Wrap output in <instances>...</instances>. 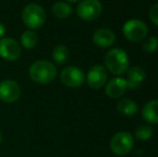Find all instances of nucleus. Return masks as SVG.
Wrapping results in <instances>:
<instances>
[{"instance_id": "obj_7", "label": "nucleus", "mask_w": 158, "mask_h": 157, "mask_svg": "<svg viewBox=\"0 0 158 157\" xmlns=\"http://www.w3.org/2000/svg\"><path fill=\"white\" fill-rule=\"evenodd\" d=\"M60 81L67 87L77 88L83 85V83L85 82V74L80 68L70 66L61 70Z\"/></svg>"}, {"instance_id": "obj_13", "label": "nucleus", "mask_w": 158, "mask_h": 157, "mask_svg": "<svg viewBox=\"0 0 158 157\" xmlns=\"http://www.w3.org/2000/svg\"><path fill=\"white\" fill-rule=\"evenodd\" d=\"M145 71L139 66H135V67L130 68L127 70V88L130 89H135L140 86V84L145 80Z\"/></svg>"}, {"instance_id": "obj_4", "label": "nucleus", "mask_w": 158, "mask_h": 157, "mask_svg": "<svg viewBox=\"0 0 158 157\" xmlns=\"http://www.w3.org/2000/svg\"><path fill=\"white\" fill-rule=\"evenodd\" d=\"M133 137L127 131H119L112 137L110 141V149L115 155L125 156L133 147Z\"/></svg>"}, {"instance_id": "obj_24", "label": "nucleus", "mask_w": 158, "mask_h": 157, "mask_svg": "<svg viewBox=\"0 0 158 157\" xmlns=\"http://www.w3.org/2000/svg\"><path fill=\"white\" fill-rule=\"evenodd\" d=\"M2 140H3V134H2L1 130H0V143L2 142Z\"/></svg>"}, {"instance_id": "obj_23", "label": "nucleus", "mask_w": 158, "mask_h": 157, "mask_svg": "<svg viewBox=\"0 0 158 157\" xmlns=\"http://www.w3.org/2000/svg\"><path fill=\"white\" fill-rule=\"evenodd\" d=\"M66 2H68V3H74V2H77L80 1V0H64Z\"/></svg>"}, {"instance_id": "obj_19", "label": "nucleus", "mask_w": 158, "mask_h": 157, "mask_svg": "<svg viewBox=\"0 0 158 157\" xmlns=\"http://www.w3.org/2000/svg\"><path fill=\"white\" fill-rule=\"evenodd\" d=\"M153 128L148 125H141L135 129V137L140 141H146L153 136Z\"/></svg>"}, {"instance_id": "obj_11", "label": "nucleus", "mask_w": 158, "mask_h": 157, "mask_svg": "<svg viewBox=\"0 0 158 157\" xmlns=\"http://www.w3.org/2000/svg\"><path fill=\"white\" fill-rule=\"evenodd\" d=\"M127 89V82L124 78H113L106 84V94L112 99L121 98Z\"/></svg>"}, {"instance_id": "obj_1", "label": "nucleus", "mask_w": 158, "mask_h": 157, "mask_svg": "<svg viewBox=\"0 0 158 157\" xmlns=\"http://www.w3.org/2000/svg\"><path fill=\"white\" fill-rule=\"evenodd\" d=\"M28 74L33 82L41 85H45L56 79L57 69L52 61L40 59L31 64L28 70Z\"/></svg>"}, {"instance_id": "obj_5", "label": "nucleus", "mask_w": 158, "mask_h": 157, "mask_svg": "<svg viewBox=\"0 0 158 157\" xmlns=\"http://www.w3.org/2000/svg\"><path fill=\"white\" fill-rule=\"evenodd\" d=\"M148 26L140 19H129L123 26L124 37L130 42L143 41L148 36Z\"/></svg>"}, {"instance_id": "obj_18", "label": "nucleus", "mask_w": 158, "mask_h": 157, "mask_svg": "<svg viewBox=\"0 0 158 157\" xmlns=\"http://www.w3.org/2000/svg\"><path fill=\"white\" fill-rule=\"evenodd\" d=\"M38 35L33 30H26L21 36V44L26 50H31L38 44Z\"/></svg>"}, {"instance_id": "obj_2", "label": "nucleus", "mask_w": 158, "mask_h": 157, "mask_svg": "<svg viewBox=\"0 0 158 157\" xmlns=\"http://www.w3.org/2000/svg\"><path fill=\"white\" fill-rule=\"evenodd\" d=\"M104 68L114 76H122L129 69V57L122 48L110 50L104 56Z\"/></svg>"}, {"instance_id": "obj_17", "label": "nucleus", "mask_w": 158, "mask_h": 157, "mask_svg": "<svg viewBox=\"0 0 158 157\" xmlns=\"http://www.w3.org/2000/svg\"><path fill=\"white\" fill-rule=\"evenodd\" d=\"M52 57H53V60L57 65H64V64H66L69 59L68 48L63 45V44H59V45L55 46L52 52Z\"/></svg>"}, {"instance_id": "obj_9", "label": "nucleus", "mask_w": 158, "mask_h": 157, "mask_svg": "<svg viewBox=\"0 0 158 157\" xmlns=\"http://www.w3.org/2000/svg\"><path fill=\"white\" fill-rule=\"evenodd\" d=\"M21 96V87L14 80L6 79L0 82V100L6 103H13Z\"/></svg>"}, {"instance_id": "obj_20", "label": "nucleus", "mask_w": 158, "mask_h": 157, "mask_svg": "<svg viewBox=\"0 0 158 157\" xmlns=\"http://www.w3.org/2000/svg\"><path fill=\"white\" fill-rule=\"evenodd\" d=\"M143 48L146 53H154L158 48V39L156 37H148L143 40Z\"/></svg>"}, {"instance_id": "obj_15", "label": "nucleus", "mask_w": 158, "mask_h": 157, "mask_svg": "<svg viewBox=\"0 0 158 157\" xmlns=\"http://www.w3.org/2000/svg\"><path fill=\"white\" fill-rule=\"evenodd\" d=\"M117 111L126 116H132L139 111V105L130 98H123L117 103Z\"/></svg>"}, {"instance_id": "obj_21", "label": "nucleus", "mask_w": 158, "mask_h": 157, "mask_svg": "<svg viewBox=\"0 0 158 157\" xmlns=\"http://www.w3.org/2000/svg\"><path fill=\"white\" fill-rule=\"evenodd\" d=\"M148 16L153 24L158 26V3L153 4L148 11Z\"/></svg>"}, {"instance_id": "obj_3", "label": "nucleus", "mask_w": 158, "mask_h": 157, "mask_svg": "<svg viewBox=\"0 0 158 157\" xmlns=\"http://www.w3.org/2000/svg\"><path fill=\"white\" fill-rule=\"evenodd\" d=\"M46 14L44 9L38 3H29L24 6L22 11V21L30 30L39 29L44 25Z\"/></svg>"}, {"instance_id": "obj_22", "label": "nucleus", "mask_w": 158, "mask_h": 157, "mask_svg": "<svg viewBox=\"0 0 158 157\" xmlns=\"http://www.w3.org/2000/svg\"><path fill=\"white\" fill-rule=\"evenodd\" d=\"M4 35H6V26L0 22V39L4 38Z\"/></svg>"}, {"instance_id": "obj_10", "label": "nucleus", "mask_w": 158, "mask_h": 157, "mask_svg": "<svg viewBox=\"0 0 158 157\" xmlns=\"http://www.w3.org/2000/svg\"><path fill=\"white\" fill-rule=\"evenodd\" d=\"M88 86L93 89H99L104 86L108 81V71L101 65H95L88 71L85 76Z\"/></svg>"}, {"instance_id": "obj_14", "label": "nucleus", "mask_w": 158, "mask_h": 157, "mask_svg": "<svg viewBox=\"0 0 158 157\" xmlns=\"http://www.w3.org/2000/svg\"><path fill=\"white\" fill-rule=\"evenodd\" d=\"M142 118L148 124H158V99L151 100L142 109Z\"/></svg>"}, {"instance_id": "obj_6", "label": "nucleus", "mask_w": 158, "mask_h": 157, "mask_svg": "<svg viewBox=\"0 0 158 157\" xmlns=\"http://www.w3.org/2000/svg\"><path fill=\"white\" fill-rule=\"evenodd\" d=\"M102 4L99 0H82L77 6V14L83 21H95L101 15Z\"/></svg>"}, {"instance_id": "obj_16", "label": "nucleus", "mask_w": 158, "mask_h": 157, "mask_svg": "<svg viewBox=\"0 0 158 157\" xmlns=\"http://www.w3.org/2000/svg\"><path fill=\"white\" fill-rule=\"evenodd\" d=\"M52 13L57 19H68V17L72 14V8H71V6L68 2L58 1L53 4Z\"/></svg>"}, {"instance_id": "obj_12", "label": "nucleus", "mask_w": 158, "mask_h": 157, "mask_svg": "<svg viewBox=\"0 0 158 157\" xmlns=\"http://www.w3.org/2000/svg\"><path fill=\"white\" fill-rule=\"evenodd\" d=\"M93 42L99 48H110L115 42V34L108 28H100L93 35Z\"/></svg>"}, {"instance_id": "obj_8", "label": "nucleus", "mask_w": 158, "mask_h": 157, "mask_svg": "<svg viewBox=\"0 0 158 157\" xmlns=\"http://www.w3.org/2000/svg\"><path fill=\"white\" fill-rule=\"evenodd\" d=\"M21 44L13 38L0 39V57L6 61H14L21 57Z\"/></svg>"}]
</instances>
